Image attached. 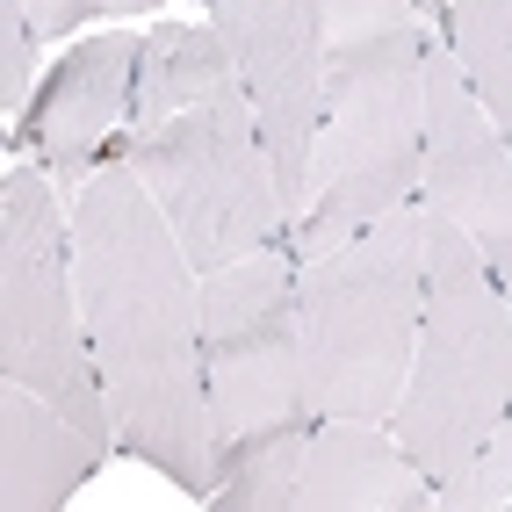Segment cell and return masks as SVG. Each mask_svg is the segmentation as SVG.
Masks as SVG:
<instances>
[{"label":"cell","instance_id":"cell-1","mask_svg":"<svg viewBox=\"0 0 512 512\" xmlns=\"http://www.w3.org/2000/svg\"><path fill=\"white\" fill-rule=\"evenodd\" d=\"M73 282L116 412V448L152 462L188 498H210L217 440L202 383V282L123 159H109L73 195Z\"/></svg>","mask_w":512,"mask_h":512},{"label":"cell","instance_id":"cell-2","mask_svg":"<svg viewBox=\"0 0 512 512\" xmlns=\"http://www.w3.org/2000/svg\"><path fill=\"white\" fill-rule=\"evenodd\" d=\"M325 116L311 145V202L289 253L318 260L361 224L412 202L426 159V29L412 0H318Z\"/></svg>","mask_w":512,"mask_h":512},{"label":"cell","instance_id":"cell-3","mask_svg":"<svg viewBox=\"0 0 512 512\" xmlns=\"http://www.w3.org/2000/svg\"><path fill=\"white\" fill-rule=\"evenodd\" d=\"M426 318V202H397L354 238L296 260L303 404L318 419H397Z\"/></svg>","mask_w":512,"mask_h":512},{"label":"cell","instance_id":"cell-4","mask_svg":"<svg viewBox=\"0 0 512 512\" xmlns=\"http://www.w3.org/2000/svg\"><path fill=\"white\" fill-rule=\"evenodd\" d=\"M512 404V311L476 238L426 202V318L397 397V448L455 491Z\"/></svg>","mask_w":512,"mask_h":512},{"label":"cell","instance_id":"cell-5","mask_svg":"<svg viewBox=\"0 0 512 512\" xmlns=\"http://www.w3.org/2000/svg\"><path fill=\"white\" fill-rule=\"evenodd\" d=\"M123 166L145 181L159 202V217L174 224L181 253L195 260V275L260 253L282 231V188H275V159L260 145L253 101L246 87H224L210 101H195L181 116H152L130 123Z\"/></svg>","mask_w":512,"mask_h":512},{"label":"cell","instance_id":"cell-6","mask_svg":"<svg viewBox=\"0 0 512 512\" xmlns=\"http://www.w3.org/2000/svg\"><path fill=\"white\" fill-rule=\"evenodd\" d=\"M0 383L51 397L101 448H116V412L87 347L73 282V217L44 174H8L0 188Z\"/></svg>","mask_w":512,"mask_h":512},{"label":"cell","instance_id":"cell-7","mask_svg":"<svg viewBox=\"0 0 512 512\" xmlns=\"http://www.w3.org/2000/svg\"><path fill=\"white\" fill-rule=\"evenodd\" d=\"M202 383H210V440L217 448L303 404L289 231H275L260 253L217 267V275H202Z\"/></svg>","mask_w":512,"mask_h":512},{"label":"cell","instance_id":"cell-8","mask_svg":"<svg viewBox=\"0 0 512 512\" xmlns=\"http://www.w3.org/2000/svg\"><path fill=\"white\" fill-rule=\"evenodd\" d=\"M217 29L238 58V87L253 101L260 145L275 159L282 231L311 202V145L325 116V22L318 0H210Z\"/></svg>","mask_w":512,"mask_h":512},{"label":"cell","instance_id":"cell-9","mask_svg":"<svg viewBox=\"0 0 512 512\" xmlns=\"http://www.w3.org/2000/svg\"><path fill=\"white\" fill-rule=\"evenodd\" d=\"M138 51H145V37L101 29L65 58H51V80L29 94L15 145H37L58 188L80 195L109 159H123V138L138 123Z\"/></svg>","mask_w":512,"mask_h":512},{"label":"cell","instance_id":"cell-10","mask_svg":"<svg viewBox=\"0 0 512 512\" xmlns=\"http://www.w3.org/2000/svg\"><path fill=\"white\" fill-rule=\"evenodd\" d=\"M419 188L440 217H455L469 238L512 224V145L469 94L448 44H426V159Z\"/></svg>","mask_w":512,"mask_h":512},{"label":"cell","instance_id":"cell-11","mask_svg":"<svg viewBox=\"0 0 512 512\" xmlns=\"http://www.w3.org/2000/svg\"><path fill=\"white\" fill-rule=\"evenodd\" d=\"M296 512H440V491L375 419H318Z\"/></svg>","mask_w":512,"mask_h":512},{"label":"cell","instance_id":"cell-12","mask_svg":"<svg viewBox=\"0 0 512 512\" xmlns=\"http://www.w3.org/2000/svg\"><path fill=\"white\" fill-rule=\"evenodd\" d=\"M109 455L87 426H73L51 397L0 383V505L8 512H58L94 462Z\"/></svg>","mask_w":512,"mask_h":512},{"label":"cell","instance_id":"cell-13","mask_svg":"<svg viewBox=\"0 0 512 512\" xmlns=\"http://www.w3.org/2000/svg\"><path fill=\"white\" fill-rule=\"evenodd\" d=\"M311 433H318V412H311V404H296V412L224 440V448H217L210 505H224V512H296V476H303Z\"/></svg>","mask_w":512,"mask_h":512},{"label":"cell","instance_id":"cell-14","mask_svg":"<svg viewBox=\"0 0 512 512\" xmlns=\"http://www.w3.org/2000/svg\"><path fill=\"white\" fill-rule=\"evenodd\" d=\"M231 80H238V58L217 22H159L145 29V51H138V123L181 116L195 101L224 94Z\"/></svg>","mask_w":512,"mask_h":512},{"label":"cell","instance_id":"cell-15","mask_svg":"<svg viewBox=\"0 0 512 512\" xmlns=\"http://www.w3.org/2000/svg\"><path fill=\"white\" fill-rule=\"evenodd\" d=\"M440 29H448L440 44L455 51L469 94L484 101V116L512 145V0H448V8H440Z\"/></svg>","mask_w":512,"mask_h":512},{"label":"cell","instance_id":"cell-16","mask_svg":"<svg viewBox=\"0 0 512 512\" xmlns=\"http://www.w3.org/2000/svg\"><path fill=\"white\" fill-rule=\"evenodd\" d=\"M440 512H512V404H505L498 433L484 440L476 469L462 476L455 491H440Z\"/></svg>","mask_w":512,"mask_h":512},{"label":"cell","instance_id":"cell-17","mask_svg":"<svg viewBox=\"0 0 512 512\" xmlns=\"http://www.w3.org/2000/svg\"><path fill=\"white\" fill-rule=\"evenodd\" d=\"M37 29H29V0H0V109H8L15 123H22V109H29V80H37Z\"/></svg>","mask_w":512,"mask_h":512},{"label":"cell","instance_id":"cell-18","mask_svg":"<svg viewBox=\"0 0 512 512\" xmlns=\"http://www.w3.org/2000/svg\"><path fill=\"white\" fill-rule=\"evenodd\" d=\"M159 0H29V29H37L44 44L73 37L87 22H123V15H152Z\"/></svg>","mask_w":512,"mask_h":512},{"label":"cell","instance_id":"cell-19","mask_svg":"<svg viewBox=\"0 0 512 512\" xmlns=\"http://www.w3.org/2000/svg\"><path fill=\"white\" fill-rule=\"evenodd\" d=\"M476 253H484V267H491V282H498V296H505V311H512V224H505V231H484V238H476Z\"/></svg>","mask_w":512,"mask_h":512}]
</instances>
